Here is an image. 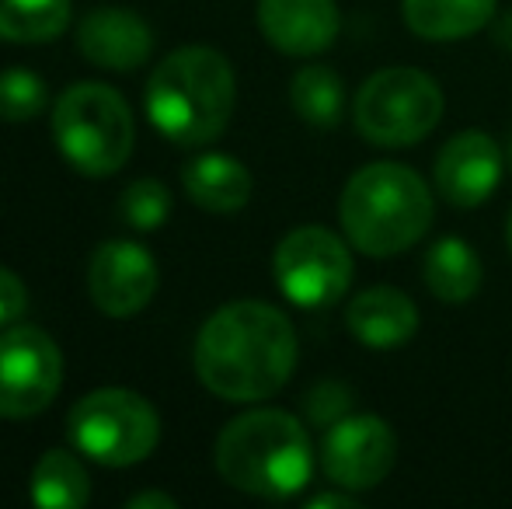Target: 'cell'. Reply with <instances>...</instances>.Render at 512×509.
Returning a JSON list of instances; mask_svg holds the SVG:
<instances>
[{
	"instance_id": "6da1fadb",
	"label": "cell",
	"mask_w": 512,
	"mask_h": 509,
	"mask_svg": "<svg viewBox=\"0 0 512 509\" xmlns=\"http://www.w3.org/2000/svg\"><path fill=\"white\" fill-rule=\"evenodd\" d=\"M196 374L216 398L251 405L283 391L297 367V332L279 307L234 300L206 318L196 335Z\"/></svg>"
},
{
	"instance_id": "7a4b0ae2",
	"label": "cell",
	"mask_w": 512,
	"mask_h": 509,
	"mask_svg": "<svg viewBox=\"0 0 512 509\" xmlns=\"http://www.w3.org/2000/svg\"><path fill=\"white\" fill-rule=\"evenodd\" d=\"M237 102V77L209 46L175 49L147 81V116L178 147H206L223 136Z\"/></svg>"
},
{
	"instance_id": "3957f363",
	"label": "cell",
	"mask_w": 512,
	"mask_h": 509,
	"mask_svg": "<svg viewBox=\"0 0 512 509\" xmlns=\"http://www.w3.org/2000/svg\"><path fill=\"white\" fill-rule=\"evenodd\" d=\"M216 471L230 489L248 496H297L314 471L307 426L283 408H255L237 415L216 436Z\"/></svg>"
},
{
	"instance_id": "277c9868",
	"label": "cell",
	"mask_w": 512,
	"mask_h": 509,
	"mask_svg": "<svg viewBox=\"0 0 512 509\" xmlns=\"http://www.w3.org/2000/svg\"><path fill=\"white\" fill-rule=\"evenodd\" d=\"M342 231L363 255L408 252L432 224V192L408 164L377 161L359 168L338 199Z\"/></svg>"
},
{
	"instance_id": "5b68a950",
	"label": "cell",
	"mask_w": 512,
	"mask_h": 509,
	"mask_svg": "<svg viewBox=\"0 0 512 509\" xmlns=\"http://www.w3.org/2000/svg\"><path fill=\"white\" fill-rule=\"evenodd\" d=\"M53 140L81 175H115L133 154V112L108 84H70L53 105Z\"/></svg>"
},
{
	"instance_id": "8992f818",
	"label": "cell",
	"mask_w": 512,
	"mask_h": 509,
	"mask_svg": "<svg viewBox=\"0 0 512 509\" xmlns=\"http://www.w3.org/2000/svg\"><path fill=\"white\" fill-rule=\"evenodd\" d=\"M67 436L91 461L105 468H129L147 461L161 443V415L143 394L126 387H98L70 408Z\"/></svg>"
},
{
	"instance_id": "52a82bcc",
	"label": "cell",
	"mask_w": 512,
	"mask_h": 509,
	"mask_svg": "<svg viewBox=\"0 0 512 509\" xmlns=\"http://www.w3.org/2000/svg\"><path fill=\"white\" fill-rule=\"evenodd\" d=\"M443 88L425 70L384 67L356 95V129L373 147H415L443 119Z\"/></svg>"
},
{
	"instance_id": "ba28073f",
	"label": "cell",
	"mask_w": 512,
	"mask_h": 509,
	"mask_svg": "<svg viewBox=\"0 0 512 509\" xmlns=\"http://www.w3.org/2000/svg\"><path fill=\"white\" fill-rule=\"evenodd\" d=\"M272 272L283 297L297 307H331L352 283V255L328 227H297L279 241Z\"/></svg>"
},
{
	"instance_id": "9c48e42d",
	"label": "cell",
	"mask_w": 512,
	"mask_h": 509,
	"mask_svg": "<svg viewBox=\"0 0 512 509\" xmlns=\"http://www.w3.org/2000/svg\"><path fill=\"white\" fill-rule=\"evenodd\" d=\"M63 384L60 346L35 325L0 332V419H32L46 412Z\"/></svg>"
},
{
	"instance_id": "30bf717a",
	"label": "cell",
	"mask_w": 512,
	"mask_h": 509,
	"mask_svg": "<svg viewBox=\"0 0 512 509\" xmlns=\"http://www.w3.org/2000/svg\"><path fill=\"white\" fill-rule=\"evenodd\" d=\"M398 461V436L380 415H345L328 426L321 443V468L345 492L377 489Z\"/></svg>"
},
{
	"instance_id": "8fae6325",
	"label": "cell",
	"mask_w": 512,
	"mask_h": 509,
	"mask_svg": "<svg viewBox=\"0 0 512 509\" xmlns=\"http://www.w3.org/2000/svg\"><path fill=\"white\" fill-rule=\"evenodd\" d=\"M88 290L95 307L108 318H133L154 300L157 265L136 241H105L91 255Z\"/></svg>"
},
{
	"instance_id": "7c38bea8",
	"label": "cell",
	"mask_w": 512,
	"mask_h": 509,
	"mask_svg": "<svg viewBox=\"0 0 512 509\" xmlns=\"http://www.w3.org/2000/svg\"><path fill=\"white\" fill-rule=\"evenodd\" d=\"M502 168H506V154L492 136L481 129L457 133L436 157L439 196L457 210H474L499 189Z\"/></svg>"
},
{
	"instance_id": "4fadbf2b",
	"label": "cell",
	"mask_w": 512,
	"mask_h": 509,
	"mask_svg": "<svg viewBox=\"0 0 512 509\" xmlns=\"http://www.w3.org/2000/svg\"><path fill=\"white\" fill-rule=\"evenodd\" d=\"M258 28L286 56H317L335 46L342 14L335 0H258Z\"/></svg>"
},
{
	"instance_id": "5bb4252c",
	"label": "cell",
	"mask_w": 512,
	"mask_h": 509,
	"mask_svg": "<svg viewBox=\"0 0 512 509\" xmlns=\"http://www.w3.org/2000/svg\"><path fill=\"white\" fill-rule=\"evenodd\" d=\"M77 46L84 60L102 70H136L140 63L150 60L154 53V35L147 21L126 7H98L84 14L77 28Z\"/></svg>"
},
{
	"instance_id": "9a60e30c",
	"label": "cell",
	"mask_w": 512,
	"mask_h": 509,
	"mask_svg": "<svg viewBox=\"0 0 512 509\" xmlns=\"http://www.w3.org/2000/svg\"><path fill=\"white\" fill-rule=\"evenodd\" d=\"M345 325L366 349H401L418 332V307L394 286H370L349 300Z\"/></svg>"
},
{
	"instance_id": "2e32d148",
	"label": "cell",
	"mask_w": 512,
	"mask_h": 509,
	"mask_svg": "<svg viewBox=\"0 0 512 509\" xmlns=\"http://www.w3.org/2000/svg\"><path fill=\"white\" fill-rule=\"evenodd\" d=\"M182 182L192 203L209 213H237L251 199V171L227 154L192 157L182 171Z\"/></svg>"
},
{
	"instance_id": "e0dca14e",
	"label": "cell",
	"mask_w": 512,
	"mask_h": 509,
	"mask_svg": "<svg viewBox=\"0 0 512 509\" xmlns=\"http://www.w3.org/2000/svg\"><path fill=\"white\" fill-rule=\"evenodd\" d=\"M495 7L499 0H405V21L425 42H457L478 35Z\"/></svg>"
},
{
	"instance_id": "ac0fdd59",
	"label": "cell",
	"mask_w": 512,
	"mask_h": 509,
	"mask_svg": "<svg viewBox=\"0 0 512 509\" xmlns=\"http://www.w3.org/2000/svg\"><path fill=\"white\" fill-rule=\"evenodd\" d=\"M422 276L432 297H439L443 304H464L481 290V258L467 241L460 238H439L436 245L425 252Z\"/></svg>"
},
{
	"instance_id": "d6986e66",
	"label": "cell",
	"mask_w": 512,
	"mask_h": 509,
	"mask_svg": "<svg viewBox=\"0 0 512 509\" xmlns=\"http://www.w3.org/2000/svg\"><path fill=\"white\" fill-rule=\"evenodd\" d=\"M91 499V478L70 450H46L32 471V503L46 509H81Z\"/></svg>"
},
{
	"instance_id": "ffe728a7",
	"label": "cell",
	"mask_w": 512,
	"mask_h": 509,
	"mask_svg": "<svg viewBox=\"0 0 512 509\" xmlns=\"http://www.w3.org/2000/svg\"><path fill=\"white\" fill-rule=\"evenodd\" d=\"M290 105L307 126H338V119L345 112V81L324 63H307L290 81Z\"/></svg>"
},
{
	"instance_id": "44dd1931",
	"label": "cell",
	"mask_w": 512,
	"mask_h": 509,
	"mask_svg": "<svg viewBox=\"0 0 512 509\" xmlns=\"http://www.w3.org/2000/svg\"><path fill=\"white\" fill-rule=\"evenodd\" d=\"M74 18L70 0H0V39L7 42H53Z\"/></svg>"
},
{
	"instance_id": "7402d4cb",
	"label": "cell",
	"mask_w": 512,
	"mask_h": 509,
	"mask_svg": "<svg viewBox=\"0 0 512 509\" xmlns=\"http://www.w3.org/2000/svg\"><path fill=\"white\" fill-rule=\"evenodd\" d=\"M46 81L25 67H11L0 74V119L4 123H28L46 109Z\"/></svg>"
},
{
	"instance_id": "603a6c76",
	"label": "cell",
	"mask_w": 512,
	"mask_h": 509,
	"mask_svg": "<svg viewBox=\"0 0 512 509\" xmlns=\"http://www.w3.org/2000/svg\"><path fill=\"white\" fill-rule=\"evenodd\" d=\"M171 217V192L157 178H140L122 192V220L136 231H157Z\"/></svg>"
},
{
	"instance_id": "cb8c5ba5",
	"label": "cell",
	"mask_w": 512,
	"mask_h": 509,
	"mask_svg": "<svg viewBox=\"0 0 512 509\" xmlns=\"http://www.w3.org/2000/svg\"><path fill=\"white\" fill-rule=\"evenodd\" d=\"M352 408V391L338 381H324L307 394V415L314 426H335Z\"/></svg>"
},
{
	"instance_id": "d4e9b609",
	"label": "cell",
	"mask_w": 512,
	"mask_h": 509,
	"mask_svg": "<svg viewBox=\"0 0 512 509\" xmlns=\"http://www.w3.org/2000/svg\"><path fill=\"white\" fill-rule=\"evenodd\" d=\"M28 307V293H25V283L14 276L11 269L0 265V328H11L21 321Z\"/></svg>"
},
{
	"instance_id": "484cf974",
	"label": "cell",
	"mask_w": 512,
	"mask_h": 509,
	"mask_svg": "<svg viewBox=\"0 0 512 509\" xmlns=\"http://www.w3.org/2000/svg\"><path fill=\"white\" fill-rule=\"evenodd\" d=\"M324 506H335V509H356V496H345L342 492H321V496L307 499V509H324Z\"/></svg>"
},
{
	"instance_id": "4316f807",
	"label": "cell",
	"mask_w": 512,
	"mask_h": 509,
	"mask_svg": "<svg viewBox=\"0 0 512 509\" xmlns=\"http://www.w3.org/2000/svg\"><path fill=\"white\" fill-rule=\"evenodd\" d=\"M129 509H147V506H154V509H175L178 503L171 496H164V492H140V496H129Z\"/></svg>"
},
{
	"instance_id": "83f0119b",
	"label": "cell",
	"mask_w": 512,
	"mask_h": 509,
	"mask_svg": "<svg viewBox=\"0 0 512 509\" xmlns=\"http://www.w3.org/2000/svg\"><path fill=\"white\" fill-rule=\"evenodd\" d=\"M495 42H499L502 49H509V53H512V11L502 14V18L495 21Z\"/></svg>"
},
{
	"instance_id": "f1b7e54d",
	"label": "cell",
	"mask_w": 512,
	"mask_h": 509,
	"mask_svg": "<svg viewBox=\"0 0 512 509\" xmlns=\"http://www.w3.org/2000/svg\"><path fill=\"white\" fill-rule=\"evenodd\" d=\"M506 241H509V252H512V213H509V220H506Z\"/></svg>"
},
{
	"instance_id": "f546056e",
	"label": "cell",
	"mask_w": 512,
	"mask_h": 509,
	"mask_svg": "<svg viewBox=\"0 0 512 509\" xmlns=\"http://www.w3.org/2000/svg\"><path fill=\"white\" fill-rule=\"evenodd\" d=\"M506 157H509V168H512V140H509V154Z\"/></svg>"
}]
</instances>
